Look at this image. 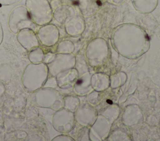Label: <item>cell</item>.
<instances>
[{
  "label": "cell",
  "instance_id": "3",
  "mask_svg": "<svg viewBox=\"0 0 160 141\" xmlns=\"http://www.w3.org/2000/svg\"><path fill=\"white\" fill-rule=\"evenodd\" d=\"M25 6L38 25L47 24L51 20L52 11L48 0H26Z\"/></svg>",
  "mask_w": 160,
  "mask_h": 141
},
{
  "label": "cell",
  "instance_id": "13",
  "mask_svg": "<svg viewBox=\"0 0 160 141\" xmlns=\"http://www.w3.org/2000/svg\"><path fill=\"white\" fill-rule=\"evenodd\" d=\"M81 83H82V80L81 79H79V80H77V81H76V84H77L79 85V84H81Z\"/></svg>",
  "mask_w": 160,
  "mask_h": 141
},
{
  "label": "cell",
  "instance_id": "12",
  "mask_svg": "<svg viewBox=\"0 0 160 141\" xmlns=\"http://www.w3.org/2000/svg\"><path fill=\"white\" fill-rule=\"evenodd\" d=\"M3 40V30L1 23L0 22V45L1 44Z\"/></svg>",
  "mask_w": 160,
  "mask_h": 141
},
{
  "label": "cell",
  "instance_id": "15",
  "mask_svg": "<svg viewBox=\"0 0 160 141\" xmlns=\"http://www.w3.org/2000/svg\"><path fill=\"white\" fill-rule=\"evenodd\" d=\"M72 1H74V0H72Z\"/></svg>",
  "mask_w": 160,
  "mask_h": 141
},
{
  "label": "cell",
  "instance_id": "4",
  "mask_svg": "<svg viewBox=\"0 0 160 141\" xmlns=\"http://www.w3.org/2000/svg\"><path fill=\"white\" fill-rule=\"evenodd\" d=\"M39 42L45 46H51L58 40L59 32L57 27L50 24L41 25L36 31Z\"/></svg>",
  "mask_w": 160,
  "mask_h": 141
},
{
  "label": "cell",
  "instance_id": "1",
  "mask_svg": "<svg viewBox=\"0 0 160 141\" xmlns=\"http://www.w3.org/2000/svg\"><path fill=\"white\" fill-rule=\"evenodd\" d=\"M47 66L42 62L31 63L26 68L22 75V84L29 91H34L42 87L47 78Z\"/></svg>",
  "mask_w": 160,
  "mask_h": 141
},
{
  "label": "cell",
  "instance_id": "7",
  "mask_svg": "<svg viewBox=\"0 0 160 141\" xmlns=\"http://www.w3.org/2000/svg\"><path fill=\"white\" fill-rule=\"evenodd\" d=\"M69 11L66 6H59L52 11V17L58 22L62 23L68 16Z\"/></svg>",
  "mask_w": 160,
  "mask_h": 141
},
{
  "label": "cell",
  "instance_id": "14",
  "mask_svg": "<svg viewBox=\"0 0 160 141\" xmlns=\"http://www.w3.org/2000/svg\"><path fill=\"white\" fill-rule=\"evenodd\" d=\"M106 102H107V103H108V104H112V101L111 100H110V99H108V100L106 101Z\"/></svg>",
  "mask_w": 160,
  "mask_h": 141
},
{
  "label": "cell",
  "instance_id": "2",
  "mask_svg": "<svg viewBox=\"0 0 160 141\" xmlns=\"http://www.w3.org/2000/svg\"><path fill=\"white\" fill-rule=\"evenodd\" d=\"M8 26L11 32L14 34L26 28L35 32L38 30V25L32 20L25 6H18L12 10L9 16Z\"/></svg>",
  "mask_w": 160,
  "mask_h": 141
},
{
  "label": "cell",
  "instance_id": "8",
  "mask_svg": "<svg viewBox=\"0 0 160 141\" xmlns=\"http://www.w3.org/2000/svg\"><path fill=\"white\" fill-rule=\"evenodd\" d=\"M12 69L11 66L7 64L0 65V81L6 82L9 81L11 77Z\"/></svg>",
  "mask_w": 160,
  "mask_h": 141
},
{
  "label": "cell",
  "instance_id": "11",
  "mask_svg": "<svg viewBox=\"0 0 160 141\" xmlns=\"http://www.w3.org/2000/svg\"><path fill=\"white\" fill-rule=\"evenodd\" d=\"M5 91V87L4 84L0 81V96L4 94V92Z\"/></svg>",
  "mask_w": 160,
  "mask_h": 141
},
{
  "label": "cell",
  "instance_id": "10",
  "mask_svg": "<svg viewBox=\"0 0 160 141\" xmlns=\"http://www.w3.org/2000/svg\"><path fill=\"white\" fill-rule=\"evenodd\" d=\"M49 2V4H50V6H51L52 11H54L59 6H61L60 0H51Z\"/></svg>",
  "mask_w": 160,
  "mask_h": 141
},
{
  "label": "cell",
  "instance_id": "9",
  "mask_svg": "<svg viewBox=\"0 0 160 141\" xmlns=\"http://www.w3.org/2000/svg\"><path fill=\"white\" fill-rule=\"evenodd\" d=\"M21 0H0V5L9 6L19 3Z\"/></svg>",
  "mask_w": 160,
  "mask_h": 141
},
{
  "label": "cell",
  "instance_id": "5",
  "mask_svg": "<svg viewBox=\"0 0 160 141\" xmlns=\"http://www.w3.org/2000/svg\"><path fill=\"white\" fill-rule=\"evenodd\" d=\"M16 38L21 46L28 51L39 47L40 44L36 32L31 29L26 28L20 30L16 34Z\"/></svg>",
  "mask_w": 160,
  "mask_h": 141
},
{
  "label": "cell",
  "instance_id": "6",
  "mask_svg": "<svg viewBox=\"0 0 160 141\" xmlns=\"http://www.w3.org/2000/svg\"><path fill=\"white\" fill-rule=\"evenodd\" d=\"M44 53L42 49L39 46L29 51V59L32 63H39L43 61Z\"/></svg>",
  "mask_w": 160,
  "mask_h": 141
}]
</instances>
